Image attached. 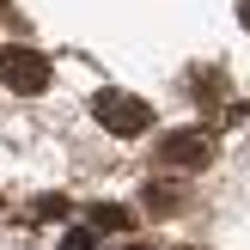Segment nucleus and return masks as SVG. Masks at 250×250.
<instances>
[{"instance_id": "nucleus-7", "label": "nucleus", "mask_w": 250, "mask_h": 250, "mask_svg": "<svg viewBox=\"0 0 250 250\" xmlns=\"http://www.w3.org/2000/svg\"><path fill=\"white\" fill-rule=\"evenodd\" d=\"M61 250H104V244H98L92 226H73V232H61Z\"/></svg>"}, {"instance_id": "nucleus-6", "label": "nucleus", "mask_w": 250, "mask_h": 250, "mask_svg": "<svg viewBox=\"0 0 250 250\" xmlns=\"http://www.w3.org/2000/svg\"><path fill=\"white\" fill-rule=\"evenodd\" d=\"M92 220H98V226H110V232H134V214H128V208H116V202H98Z\"/></svg>"}, {"instance_id": "nucleus-4", "label": "nucleus", "mask_w": 250, "mask_h": 250, "mask_svg": "<svg viewBox=\"0 0 250 250\" xmlns=\"http://www.w3.org/2000/svg\"><path fill=\"white\" fill-rule=\"evenodd\" d=\"M141 202H146V214H177V202H183V195H177V183H146V189H141Z\"/></svg>"}, {"instance_id": "nucleus-2", "label": "nucleus", "mask_w": 250, "mask_h": 250, "mask_svg": "<svg viewBox=\"0 0 250 250\" xmlns=\"http://www.w3.org/2000/svg\"><path fill=\"white\" fill-rule=\"evenodd\" d=\"M49 80H55V61H49L43 49H31V43H6V49H0V85H6V92L43 98Z\"/></svg>"}, {"instance_id": "nucleus-10", "label": "nucleus", "mask_w": 250, "mask_h": 250, "mask_svg": "<svg viewBox=\"0 0 250 250\" xmlns=\"http://www.w3.org/2000/svg\"><path fill=\"white\" fill-rule=\"evenodd\" d=\"M0 19H6V24H12V19H19V12H12V6H6V0H0Z\"/></svg>"}, {"instance_id": "nucleus-3", "label": "nucleus", "mask_w": 250, "mask_h": 250, "mask_svg": "<svg viewBox=\"0 0 250 250\" xmlns=\"http://www.w3.org/2000/svg\"><path fill=\"white\" fill-rule=\"evenodd\" d=\"M214 159V128H177L159 141V165L165 171H202Z\"/></svg>"}, {"instance_id": "nucleus-8", "label": "nucleus", "mask_w": 250, "mask_h": 250, "mask_svg": "<svg viewBox=\"0 0 250 250\" xmlns=\"http://www.w3.org/2000/svg\"><path fill=\"white\" fill-rule=\"evenodd\" d=\"M31 214H37V220H61V214H67V195H37Z\"/></svg>"}, {"instance_id": "nucleus-9", "label": "nucleus", "mask_w": 250, "mask_h": 250, "mask_svg": "<svg viewBox=\"0 0 250 250\" xmlns=\"http://www.w3.org/2000/svg\"><path fill=\"white\" fill-rule=\"evenodd\" d=\"M238 24H244V31H250V0H238Z\"/></svg>"}, {"instance_id": "nucleus-5", "label": "nucleus", "mask_w": 250, "mask_h": 250, "mask_svg": "<svg viewBox=\"0 0 250 250\" xmlns=\"http://www.w3.org/2000/svg\"><path fill=\"white\" fill-rule=\"evenodd\" d=\"M189 85H195V104H220V92H226V73L220 67H202V73H189Z\"/></svg>"}, {"instance_id": "nucleus-1", "label": "nucleus", "mask_w": 250, "mask_h": 250, "mask_svg": "<svg viewBox=\"0 0 250 250\" xmlns=\"http://www.w3.org/2000/svg\"><path fill=\"white\" fill-rule=\"evenodd\" d=\"M92 116H98V128H110L116 141H141V134L153 128V104L134 98V92H122V85L92 92Z\"/></svg>"}, {"instance_id": "nucleus-11", "label": "nucleus", "mask_w": 250, "mask_h": 250, "mask_svg": "<svg viewBox=\"0 0 250 250\" xmlns=\"http://www.w3.org/2000/svg\"><path fill=\"white\" fill-rule=\"evenodd\" d=\"M128 250H153V244H128Z\"/></svg>"}]
</instances>
